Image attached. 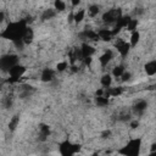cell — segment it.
<instances>
[{"label": "cell", "instance_id": "6da1fadb", "mask_svg": "<svg viewBox=\"0 0 156 156\" xmlns=\"http://www.w3.org/2000/svg\"><path fill=\"white\" fill-rule=\"evenodd\" d=\"M27 26L24 22H16V23H10L9 27L5 29L4 32V37H6L7 39H11L12 41L13 40H17V39H21L24 30H26Z\"/></svg>", "mask_w": 156, "mask_h": 156}, {"label": "cell", "instance_id": "7a4b0ae2", "mask_svg": "<svg viewBox=\"0 0 156 156\" xmlns=\"http://www.w3.org/2000/svg\"><path fill=\"white\" fill-rule=\"evenodd\" d=\"M140 145H141V139H132L128 141V144L119 151L121 154H124V155H129V156H134V155H138L139 152V149H140Z\"/></svg>", "mask_w": 156, "mask_h": 156}, {"label": "cell", "instance_id": "3957f363", "mask_svg": "<svg viewBox=\"0 0 156 156\" xmlns=\"http://www.w3.org/2000/svg\"><path fill=\"white\" fill-rule=\"evenodd\" d=\"M16 63H18V58H17L16 55H12V54L4 55V56L0 57V71L7 72Z\"/></svg>", "mask_w": 156, "mask_h": 156}, {"label": "cell", "instance_id": "277c9868", "mask_svg": "<svg viewBox=\"0 0 156 156\" xmlns=\"http://www.w3.org/2000/svg\"><path fill=\"white\" fill-rule=\"evenodd\" d=\"M7 73H9L10 77H11L10 82H16V80H18V79L26 73V67L22 66V65L16 63L15 66H12V67L7 71Z\"/></svg>", "mask_w": 156, "mask_h": 156}, {"label": "cell", "instance_id": "5b68a950", "mask_svg": "<svg viewBox=\"0 0 156 156\" xmlns=\"http://www.w3.org/2000/svg\"><path fill=\"white\" fill-rule=\"evenodd\" d=\"M78 151H79V145H77V144H72L69 141H65V143H62L60 145V154L61 155H65V156L74 155Z\"/></svg>", "mask_w": 156, "mask_h": 156}, {"label": "cell", "instance_id": "8992f818", "mask_svg": "<svg viewBox=\"0 0 156 156\" xmlns=\"http://www.w3.org/2000/svg\"><path fill=\"white\" fill-rule=\"evenodd\" d=\"M115 45H116V49H117V51L119 52V55L122 57H126L128 55L129 49H130V45H129V43H127V40L122 39V38H117Z\"/></svg>", "mask_w": 156, "mask_h": 156}, {"label": "cell", "instance_id": "52a82bcc", "mask_svg": "<svg viewBox=\"0 0 156 156\" xmlns=\"http://www.w3.org/2000/svg\"><path fill=\"white\" fill-rule=\"evenodd\" d=\"M112 58H113V52H112V50H106V51L99 57V62H100L101 67H106V66L111 62Z\"/></svg>", "mask_w": 156, "mask_h": 156}, {"label": "cell", "instance_id": "ba28073f", "mask_svg": "<svg viewBox=\"0 0 156 156\" xmlns=\"http://www.w3.org/2000/svg\"><path fill=\"white\" fill-rule=\"evenodd\" d=\"M54 78H55V72H54L51 68H44V69L41 71V74H40L41 82L48 83V82H51Z\"/></svg>", "mask_w": 156, "mask_h": 156}, {"label": "cell", "instance_id": "9c48e42d", "mask_svg": "<svg viewBox=\"0 0 156 156\" xmlns=\"http://www.w3.org/2000/svg\"><path fill=\"white\" fill-rule=\"evenodd\" d=\"M21 39L23 40L24 45H27V44H30V43L33 41V39H34V32H33V29H32V28H29V27H27Z\"/></svg>", "mask_w": 156, "mask_h": 156}, {"label": "cell", "instance_id": "30bf717a", "mask_svg": "<svg viewBox=\"0 0 156 156\" xmlns=\"http://www.w3.org/2000/svg\"><path fill=\"white\" fill-rule=\"evenodd\" d=\"M146 108H147V102L145 101V100H139V101H136V104L134 105V112L136 113V115H143L145 111H146Z\"/></svg>", "mask_w": 156, "mask_h": 156}, {"label": "cell", "instance_id": "8fae6325", "mask_svg": "<svg viewBox=\"0 0 156 156\" xmlns=\"http://www.w3.org/2000/svg\"><path fill=\"white\" fill-rule=\"evenodd\" d=\"M80 52H82V57H87V56H91L95 52V49L90 44L84 43L80 46Z\"/></svg>", "mask_w": 156, "mask_h": 156}, {"label": "cell", "instance_id": "7c38bea8", "mask_svg": "<svg viewBox=\"0 0 156 156\" xmlns=\"http://www.w3.org/2000/svg\"><path fill=\"white\" fill-rule=\"evenodd\" d=\"M98 35H99V39L105 40V41H108V40H111V38H112V32H111L110 29L101 28V29H99Z\"/></svg>", "mask_w": 156, "mask_h": 156}, {"label": "cell", "instance_id": "4fadbf2b", "mask_svg": "<svg viewBox=\"0 0 156 156\" xmlns=\"http://www.w3.org/2000/svg\"><path fill=\"white\" fill-rule=\"evenodd\" d=\"M145 72H146L147 76H154L156 73V62L154 60L146 62V65H145Z\"/></svg>", "mask_w": 156, "mask_h": 156}, {"label": "cell", "instance_id": "5bb4252c", "mask_svg": "<svg viewBox=\"0 0 156 156\" xmlns=\"http://www.w3.org/2000/svg\"><path fill=\"white\" fill-rule=\"evenodd\" d=\"M100 83H101V85H102L104 88L111 87V84H112V76H111L110 73L102 74V77L100 78Z\"/></svg>", "mask_w": 156, "mask_h": 156}, {"label": "cell", "instance_id": "9a60e30c", "mask_svg": "<svg viewBox=\"0 0 156 156\" xmlns=\"http://www.w3.org/2000/svg\"><path fill=\"white\" fill-rule=\"evenodd\" d=\"M139 40H140V33H139L138 30H133V32H130V43H129L130 48L136 46V44L139 43Z\"/></svg>", "mask_w": 156, "mask_h": 156}, {"label": "cell", "instance_id": "2e32d148", "mask_svg": "<svg viewBox=\"0 0 156 156\" xmlns=\"http://www.w3.org/2000/svg\"><path fill=\"white\" fill-rule=\"evenodd\" d=\"M95 104L99 106V107H105L108 105V98L105 96V95H99L95 98Z\"/></svg>", "mask_w": 156, "mask_h": 156}, {"label": "cell", "instance_id": "e0dca14e", "mask_svg": "<svg viewBox=\"0 0 156 156\" xmlns=\"http://www.w3.org/2000/svg\"><path fill=\"white\" fill-rule=\"evenodd\" d=\"M85 17V10H78L76 12H73V21L76 23H80Z\"/></svg>", "mask_w": 156, "mask_h": 156}, {"label": "cell", "instance_id": "ac0fdd59", "mask_svg": "<svg viewBox=\"0 0 156 156\" xmlns=\"http://www.w3.org/2000/svg\"><path fill=\"white\" fill-rule=\"evenodd\" d=\"M55 15H56V11H55V10H52V9L44 10V12H43V15H41V20H43V21L51 20V18H54V17H55Z\"/></svg>", "mask_w": 156, "mask_h": 156}, {"label": "cell", "instance_id": "d6986e66", "mask_svg": "<svg viewBox=\"0 0 156 156\" xmlns=\"http://www.w3.org/2000/svg\"><path fill=\"white\" fill-rule=\"evenodd\" d=\"M54 10L57 12H62L66 10V2L63 0H55L54 1Z\"/></svg>", "mask_w": 156, "mask_h": 156}, {"label": "cell", "instance_id": "ffe728a7", "mask_svg": "<svg viewBox=\"0 0 156 156\" xmlns=\"http://www.w3.org/2000/svg\"><path fill=\"white\" fill-rule=\"evenodd\" d=\"M20 124V117L18 116H13L12 118H10V122H9V129L11 132H13Z\"/></svg>", "mask_w": 156, "mask_h": 156}, {"label": "cell", "instance_id": "44dd1931", "mask_svg": "<svg viewBox=\"0 0 156 156\" xmlns=\"http://www.w3.org/2000/svg\"><path fill=\"white\" fill-rule=\"evenodd\" d=\"M123 72H124V66H122V65L115 66V67L112 68V76H113L115 78H119Z\"/></svg>", "mask_w": 156, "mask_h": 156}, {"label": "cell", "instance_id": "7402d4cb", "mask_svg": "<svg viewBox=\"0 0 156 156\" xmlns=\"http://www.w3.org/2000/svg\"><path fill=\"white\" fill-rule=\"evenodd\" d=\"M100 12V7L98 5H90L89 9H88V13L90 17H95L98 16V13Z\"/></svg>", "mask_w": 156, "mask_h": 156}, {"label": "cell", "instance_id": "603a6c76", "mask_svg": "<svg viewBox=\"0 0 156 156\" xmlns=\"http://www.w3.org/2000/svg\"><path fill=\"white\" fill-rule=\"evenodd\" d=\"M136 26H138V20H132V18H130L124 29H127L128 32H133V30L136 29Z\"/></svg>", "mask_w": 156, "mask_h": 156}, {"label": "cell", "instance_id": "cb8c5ba5", "mask_svg": "<svg viewBox=\"0 0 156 156\" xmlns=\"http://www.w3.org/2000/svg\"><path fill=\"white\" fill-rule=\"evenodd\" d=\"M67 67H68V63L66 61H61L56 65V71L57 72H63V71H66Z\"/></svg>", "mask_w": 156, "mask_h": 156}, {"label": "cell", "instance_id": "d4e9b609", "mask_svg": "<svg viewBox=\"0 0 156 156\" xmlns=\"http://www.w3.org/2000/svg\"><path fill=\"white\" fill-rule=\"evenodd\" d=\"M130 77H132L130 72H126V71H124L119 78H122V82H127V80H129V79H130Z\"/></svg>", "mask_w": 156, "mask_h": 156}, {"label": "cell", "instance_id": "484cf974", "mask_svg": "<svg viewBox=\"0 0 156 156\" xmlns=\"http://www.w3.org/2000/svg\"><path fill=\"white\" fill-rule=\"evenodd\" d=\"M79 4H80V0H71V5H72V7H77Z\"/></svg>", "mask_w": 156, "mask_h": 156}, {"label": "cell", "instance_id": "4316f807", "mask_svg": "<svg viewBox=\"0 0 156 156\" xmlns=\"http://www.w3.org/2000/svg\"><path fill=\"white\" fill-rule=\"evenodd\" d=\"M110 134H111V132H110V130H105L101 135H102V138H104V139H106V138H108V136H110Z\"/></svg>", "mask_w": 156, "mask_h": 156}, {"label": "cell", "instance_id": "83f0119b", "mask_svg": "<svg viewBox=\"0 0 156 156\" xmlns=\"http://www.w3.org/2000/svg\"><path fill=\"white\" fill-rule=\"evenodd\" d=\"M5 20V12L4 11H0V23H2Z\"/></svg>", "mask_w": 156, "mask_h": 156}, {"label": "cell", "instance_id": "f1b7e54d", "mask_svg": "<svg viewBox=\"0 0 156 156\" xmlns=\"http://www.w3.org/2000/svg\"><path fill=\"white\" fill-rule=\"evenodd\" d=\"M138 124H139V123H138V121H134V122H132V124H130V126H132V128H136V127H138Z\"/></svg>", "mask_w": 156, "mask_h": 156}, {"label": "cell", "instance_id": "f546056e", "mask_svg": "<svg viewBox=\"0 0 156 156\" xmlns=\"http://www.w3.org/2000/svg\"><path fill=\"white\" fill-rule=\"evenodd\" d=\"M155 150H156V144H155V143H154V144H152V145H151V152H154V151H155Z\"/></svg>", "mask_w": 156, "mask_h": 156}]
</instances>
